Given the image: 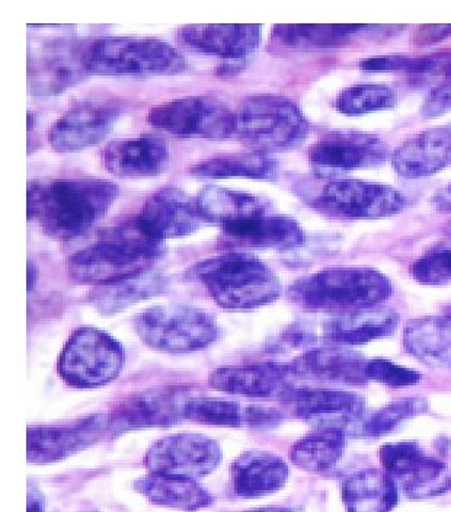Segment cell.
Listing matches in <instances>:
<instances>
[{
    "label": "cell",
    "mask_w": 451,
    "mask_h": 512,
    "mask_svg": "<svg viewBox=\"0 0 451 512\" xmlns=\"http://www.w3.org/2000/svg\"><path fill=\"white\" fill-rule=\"evenodd\" d=\"M117 195V185L107 179H35L28 185V219L51 238H79L108 213Z\"/></svg>",
    "instance_id": "1"
},
{
    "label": "cell",
    "mask_w": 451,
    "mask_h": 512,
    "mask_svg": "<svg viewBox=\"0 0 451 512\" xmlns=\"http://www.w3.org/2000/svg\"><path fill=\"white\" fill-rule=\"evenodd\" d=\"M163 255V242L146 235L133 219L70 256L67 270L76 283L105 286L152 271Z\"/></svg>",
    "instance_id": "2"
},
{
    "label": "cell",
    "mask_w": 451,
    "mask_h": 512,
    "mask_svg": "<svg viewBox=\"0 0 451 512\" xmlns=\"http://www.w3.org/2000/svg\"><path fill=\"white\" fill-rule=\"evenodd\" d=\"M392 284L371 268H331L299 278L289 288L291 302L306 312L345 313L373 309L392 296Z\"/></svg>",
    "instance_id": "3"
},
{
    "label": "cell",
    "mask_w": 451,
    "mask_h": 512,
    "mask_svg": "<svg viewBox=\"0 0 451 512\" xmlns=\"http://www.w3.org/2000/svg\"><path fill=\"white\" fill-rule=\"evenodd\" d=\"M211 299L227 310H251L275 302L281 294L277 275L248 254H225L198 262L190 270Z\"/></svg>",
    "instance_id": "4"
},
{
    "label": "cell",
    "mask_w": 451,
    "mask_h": 512,
    "mask_svg": "<svg viewBox=\"0 0 451 512\" xmlns=\"http://www.w3.org/2000/svg\"><path fill=\"white\" fill-rule=\"evenodd\" d=\"M309 131L303 112L284 96H249L235 111V136L261 152L297 149Z\"/></svg>",
    "instance_id": "5"
},
{
    "label": "cell",
    "mask_w": 451,
    "mask_h": 512,
    "mask_svg": "<svg viewBox=\"0 0 451 512\" xmlns=\"http://www.w3.org/2000/svg\"><path fill=\"white\" fill-rule=\"evenodd\" d=\"M86 67L97 75H174L184 70L185 57L159 38L118 35L91 41Z\"/></svg>",
    "instance_id": "6"
},
{
    "label": "cell",
    "mask_w": 451,
    "mask_h": 512,
    "mask_svg": "<svg viewBox=\"0 0 451 512\" xmlns=\"http://www.w3.org/2000/svg\"><path fill=\"white\" fill-rule=\"evenodd\" d=\"M133 326L147 347L171 354L206 350L219 338L211 313L184 304L150 307L134 318Z\"/></svg>",
    "instance_id": "7"
},
{
    "label": "cell",
    "mask_w": 451,
    "mask_h": 512,
    "mask_svg": "<svg viewBox=\"0 0 451 512\" xmlns=\"http://www.w3.org/2000/svg\"><path fill=\"white\" fill-rule=\"evenodd\" d=\"M126 361L123 347L107 332L81 328L60 354L57 371L69 386L92 389L114 382Z\"/></svg>",
    "instance_id": "8"
},
{
    "label": "cell",
    "mask_w": 451,
    "mask_h": 512,
    "mask_svg": "<svg viewBox=\"0 0 451 512\" xmlns=\"http://www.w3.org/2000/svg\"><path fill=\"white\" fill-rule=\"evenodd\" d=\"M147 120L172 136L222 140L235 136V111L213 96H184L152 108Z\"/></svg>",
    "instance_id": "9"
},
{
    "label": "cell",
    "mask_w": 451,
    "mask_h": 512,
    "mask_svg": "<svg viewBox=\"0 0 451 512\" xmlns=\"http://www.w3.org/2000/svg\"><path fill=\"white\" fill-rule=\"evenodd\" d=\"M313 206L339 219H382L401 213L406 198L387 185L335 179L323 185Z\"/></svg>",
    "instance_id": "10"
},
{
    "label": "cell",
    "mask_w": 451,
    "mask_h": 512,
    "mask_svg": "<svg viewBox=\"0 0 451 512\" xmlns=\"http://www.w3.org/2000/svg\"><path fill=\"white\" fill-rule=\"evenodd\" d=\"M222 460L219 444L195 432L169 435L147 450L145 466L150 473L200 479L210 475Z\"/></svg>",
    "instance_id": "11"
},
{
    "label": "cell",
    "mask_w": 451,
    "mask_h": 512,
    "mask_svg": "<svg viewBox=\"0 0 451 512\" xmlns=\"http://www.w3.org/2000/svg\"><path fill=\"white\" fill-rule=\"evenodd\" d=\"M380 462L396 486L411 498L438 494L449 488L446 463L425 453L417 443L386 444L380 448Z\"/></svg>",
    "instance_id": "12"
},
{
    "label": "cell",
    "mask_w": 451,
    "mask_h": 512,
    "mask_svg": "<svg viewBox=\"0 0 451 512\" xmlns=\"http://www.w3.org/2000/svg\"><path fill=\"white\" fill-rule=\"evenodd\" d=\"M89 43L53 40L30 54V86L35 95H57L88 75Z\"/></svg>",
    "instance_id": "13"
},
{
    "label": "cell",
    "mask_w": 451,
    "mask_h": 512,
    "mask_svg": "<svg viewBox=\"0 0 451 512\" xmlns=\"http://www.w3.org/2000/svg\"><path fill=\"white\" fill-rule=\"evenodd\" d=\"M187 393L177 387H161L136 393L108 415L110 431L121 432L143 430V428L172 427L184 418Z\"/></svg>",
    "instance_id": "14"
},
{
    "label": "cell",
    "mask_w": 451,
    "mask_h": 512,
    "mask_svg": "<svg viewBox=\"0 0 451 512\" xmlns=\"http://www.w3.org/2000/svg\"><path fill=\"white\" fill-rule=\"evenodd\" d=\"M136 220L146 235L159 242L191 235L206 222L197 198L177 187L161 188L150 195Z\"/></svg>",
    "instance_id": "15"
},
{
    "label": "cell",
    "mask_w": 451,
    "mask_h": 512,
    "mask_svg": "<svg viewBox=\"0 0 451 512\" xmlns=\"http://www.w3.org/2000/svg\"><path fill=\"white\" fill-rule=\"evenodd\" d=\"M107 431H110V418L104 414L57 427L28 428V462H60L98 443Z\"/></svg>",
    "instance_id": "16"
},
{
    "label": "cell",
    "mask_w": 451,
    "mask_h": 512,
    "mask_svg": "<svg viewBox=\"0 0 451 512\" xmlns=\"http://www.w3.org/2000/svg\"><path fill=\"white\" fill-rule=\"evenodd\" d=\"M291 414L318 428H338L360 421L366 411V400L353 392L335 389H291L283 399Z\"/></svg>",
    "instance_id": "17"
},
{
    "label": "cell",
    "mask_w": 451,
    "mask_h": 512,
    "mask_svg": "<svg viewBox=\"0 0 451 512\" xmlns=\"http://www.w3.org/2000/svg\"><path fill=\"white\" fill-rule=\"evenodd\" d=\"M118 117L120 108L111 102L88 101L75 105L51 126V146L59 152L94 146L113 130Z\"/></svg>",
    "instance_id": "18"
},
{
    "label": "cell",
    "mask_w": 451,
    "mask_h": 512,
    "mask_svg": "<svg viewBox=\"0 0 451 512\" xmlns=\"http://www.w3.org/2000/svg\"><path fill=\"white\" fill-rule=\"evenodd\" d=\"M389 156V146L380 137L367 133L329 134L309 149L313 165L335 171L374 168Z\"/></svg>",
    "instance_id": "19"
},
{
    "label": "cell",
    "mask_w": 451,
    "mask_h": 512,
    "mask_svg": "<svg viewBox=\"0 0 451 512\" xmlns=\"http://www.w3.org/2000/svg\"><path fill=\"white\" fill-rule=\"evenodd\" d=\"M290 364L261 363L219 368L211 374V387L246 398H286L293 386Z\"/></svg>",
    "instance_id": "20"
},
{
    "label": "cell",
    "mask_w": 451,
    "mask_h": 512,
    "mask_svg": "<svg viewBox=\"0 0 451 512\" xmlns=\"http://www.w3.org/2000/svg\"><path fill=\"white\" fill-rule=\"evenodd\" d=\"M222 239L232 248L290 251L305 243V232L296 220L268 211L222 224Z\"/></svg>",
    "instance_id": "21"
},
{
    "label": "cell",
    "mask_w": 451,
    "mask_h": 512,
    "mask_svg": "<svg viewBox=\"0 0 451 512\" xmlns=\"http://www.w3.org/2000/svg\"><path fill=\"white\" fill-rule=\"evenodd\" d=\"M107 171L121 178H145L165 171L169 147L161 137L146 134L136 139L115 140L102 150Z\"/></svg>",
    "instance_id": "22"
},
{
    "label": "cell",
    "mask_w": 451,
    "mask_h": 512,
    "mask_svg": "<svg viewBox=\"0 0 451 512\" xmlns=\"http://www.w3.org/2000/svg\"><path fill=\"white\" fill-rule=\"evenodd\" d=\"M393 169L409 179L424 178L451 166V123L406 140L390 156Z\"/></svg>",
    "instance_id": "23"
},
{
    "label": "cell",
    "mask_w": 451,
    "mask_h": 512,
    "mask_svg": "<svg viewBox=\"0 0 451 512\" xmlns=\"http://www.w3.org/2000/svg\"><path fill=\"white\" fill-rule=\"evenodd\" d=\"M259 25H185L178 30L182 43L223 59H245L261 41Z\"/></svg>",
    "instance_id": "24"
},
{
    "label": "cell",
    "mask_w": 451,
    "mask_h": 512,
    "mask_svg": "<svg viewBox=\"0 0 451 512\" xmlns=\"http://www.w3.org/2000/svg\"><path fill=\"white\" fill-rule=\"evenodd\" d=\"M367 361L358 352L344 348H318L303 352L290 364L294 377L318 382L364 386Z\"/></svg>",
    "instance_id": "25"
},
{
    "label": "cell",
    "mask_w": 451,
    "mask_h": 512,
    "mask_svg": "<svg viewBox=\"0 0 451 512\" xmlns=\"http://www.w3.org/2000/svg\"><path fill=\"white\" fill-rule=\"evenodd\" d=\"M287 479L289 466L268 451H246L230 469L233 491L245 499L275 494L286 485Z\"/></svg>",
    "instance_id": "26"
},
{
    "label": "cell",
    "mask_w": 451,
    "mask_h": 512,
    "mask_svg": "<svg viewBox=\"0 0 451 512\" xmlns=\"http://www.w3.org/2000/svg\"><path fill=\"white\" fill-rule=\"evenodd\" d=\"M398 313L389 309H364L337 315L322 326V338L339 345H361L386 338L399 325Z\"/></svg>",
    "instance_id": "27"
},
{
    "label": "cell",
    "mask_w": 451,
    "mask_h": 512,
    "mask_svg": "<svg viewBox=\"0 0 451 512\" xmlns=\"http://www.w3.org/2000/svg\"><path fill=\"white\" fill-rule=\"evenodd\" d=\"M134 489L152 504L195 512L214 504V496L195 479L149 473L134 482Z\"/></svg>",
    "instance_id": "28"
},
{
    "label": "cell",
    "mask_w": 451,
    "mask_h": 512,
    "mask_svg": "<svg viewBox=\"0 0 451 512\" xmlns=\"http://www.w3.org/2000/svg\"><path fill=\"white\" fill-rule=\"evenodd\" d=\"M342 502L347 512H390L398 505L399 488L385 470H361L345 479Z\"/></svg>",
    "instance_id": "29"
},
{
    "label": "cell",
    "mask_w": 451,
    "mask_h": 512,
    "mask_svg": "<svg viewBox=\"0 0 451 512\" xmlns=\"http://www.w3.org/2000/svg\"><path fill=\"white\" fill-rule=\"evenodd\" d=\"M403 345L427 366L451 368V318L434 316L411 320L403 331Z\"/></svg>",
    "instance_id": "30"
},
{
    "label": "cell",
    "mask_w": 451,
    "mask_h": 512,
    "mask_svg": "<svg viewBox=\"0 0 451 512\" xmlns=\"http://www.w3.org/2000/svg\"><path fill=\"white\" fill-rule=\"evenodd\" d=\"M190 172L200 178H251L273 181L280 176V162L265 152L229 153L195 163Z\"/></svg>",
    "instance_id": "31"
},
{
    "label": "cell",
    "mask_w": 451,
    "mask_h": 512,
    "mask_svg": "<svg viewBox=\"0 0 451 512\" xmlns=\"http://www.w3.org/2000/svg\"><path fill=\"white\" fill-rule=\"evenodd\" d=\"M165 288L166 278L163 275L147 271L127 280L95 287L89 294V302L104 315H114L131 304L158 296Z\"/></svg>",
    "instance_id": "32"
},
{
    "label": "cell",
    "mask_w": 451,
    "mask_h": 512,
    "mask_svg": "<svg viewBox=\"0 0 451 512\" xmlns=\"http://www.w3.org/2000/svg\"><path fill=\"white\" fill-rule=\"evenodd\" d=\"M197 201L204 220L220 224L270 211V203L264 198L246 192L226 190L216 185L204 188L198 194Z\"/></svg>",
    "instance_id": "33"
},
{
    "label": "cell",
    "mask_w": 451,
    "mask_h": 512,
    "mask_svg": "<svg viewBox=\"0 0 451 512\" xmlns=\"http://www.w3.org/2000/svg\"><path fill=\"white\" fill-rule=\"evenodd\" d=\"M347 441L338 428H319L297 441L290 451L291 462L306 472L321 473L332 469L341 460Z\"/></svg>",
    "instance_id": "34"
},
{
    "label": "cell",
    "mask_w": 451,
    "mask_h": 512,
    "mask_svg": "<svg viewBox=\"0 0 451 512\" xmlns=\"http://www.w3.org/2000/svg\"><path fill=\"white\" fill-rule=\"evenodd\" d=\"M367 25H275V40L290 47H329L347 43Z\"/></svg>",
    "instance_id": "35"
},
{
    "label": "cell",
    "mask_w": 451,
    "mask_h": 512,
    "mask_svg": "<svg viewBox=\"0 0 451 512\" xmlns=\"http://www.w3.org/2000/svg\"><path fill=\"white\" fill-rule=\"evenodd\" d=\"M184 418L213 427H248L249 406L232 400L190 398L185 403Z\"/></svg>",
    "instance_id": "36"
},
{
    "label": "cell",
    "mask_w": 451,
    "mask_h": 512,
    "mask_svg": "<svg viewBox=\"0 0 451 512\" xmlns=\"http://www.w3.org/2000/svg\"><path fill=\"white\" fill-rule=\"evenodd\" d=\"M396 104V94L386 85H355L339 92L335 107L342 114L361 115L389 110Z\"/></svg>",
    "instance_id": "37"
},
{
    "label": "cell",
    "mask_w": 451,
    "mask_h": 512,
    "mask_svg": "<svg viewBox=\"0 0 451 512\" xmlns=\"http://www.w3.org/2000/svg\"><path fill=\"white\" fill-rule=\"evenodd\" d=\"M430 405L424 398H406L395 400L385 408L370 416L364 424V434L369 437H383L398 428L406 419L427 414Z\"/></svg>",
    "instance_id": "38"
},
{
    "label": "cell",
    "mask_w": 451,
    "mask_h": 512,
    "mask_svg": "<svg viewBox=\"0 0 451 512\" xmlns=\"http://www.w3.org/2000/svg\"><path fill=\"white\" fill-rule=\"evenodd\" d=\"M411 85L419 88L427 86L449 85L451 83V51L444 53L428 54V56H411L405 72Z\"/></svg>",
    "instance_id": "39"
},
{
    "label": "cell",
    "mask_w": 451,
    "mask_h": 512,
    "mask_svg": "<svg viewBox=\"0 0 451 512\" xmlns=\"http://www.w3.org/2000/svg\"><path fill=\"white\" fill-rule=\"evenodd\" d=\"M412 275L422 286L451 283V246H437L412 265Z\"/></svg>",
    "instance_id": "40"
},
{
    "label": "cell",
    "mask_w": 451,
    "mask_h": 512,
    "mask_svg": "<svg viewBox=\"0 0 451 512\" xmlns=\"http://www.w3.org/2000/svg\"><path fill=\"white\" fill-rule=\"evenodd\" d=\"M366 376L369 380L389 387L414 386L422 379L421 373L418 371L399 366L392 361L382 360V358L367 361Z\"/></svg>",
    "instance_id": "41"
},
{
    "label": "cell",
    "mask_w": 451,
    "mask_h": 512,
    "mask_svg": "<svg viewBox=\"0 0 451 512\" xmlns=\"http://www.w3.org/2000/svg\"><path fill=\"white\" fill-rule=\"evenodd\" d=\"M409 57L411 56H405V54L370 57L360 63V69L367 73H403L405 75Z\"/></svg>",
    "instance_id": "42"
},
{
    "label": "cell",
    "mask_w": 451,
    "mask_h": 512,
    "mask_svg": "<svg viewBox=\"0 0 451 512\" xmlns=\"http://www.w3.org/2000/svg\"><path fill=\"white\" fill-rule=\"evenodd\" d=\"M449 111H451V83L433 89L422 105L421 115L425 120H430Z\"/></svg>",
    "instance_id": "43"
},
{
    "label": "cell",
    "mask_w": 451,
    "mask_h": 512,
    "mask_svg": "<svg viewBox=\"0 0 451 512\" xmlns=\"http://www.w3.org/2000/svg\"><path fill=\"white\" fill-rule=\"evenodd\" d=\"M318 335L307 325H293L281 336V344L289 348L310 347L316 344Z\"/></svg>",
    "instance_id": "44"
},
{
    "label": "cell",
    "mask_w": 451,
    "mask_h": 512,
    "mask_svg": "<svg viewBox=\"0 0 451 512\" xmlns=\"http://www.w3.org/2000/svg\"><path fill=\"white\" fill-rule=\"evenodd\" d=\"M450 35L451 25H425V27L418 28L414 38L418 46H430V44L444 40Z\"/></svg>",
    "instance_id": "45"
},
{
    "label": "cell",
    "mask_w": 451,
    "mask_h": 512,
    "mask_svg": "<svg viewBox=\"0 0 451 512\" xmlns=\"http://www.w3.org/2000/svg\"><path fill=\"white\" fill-rule=\"evenodd\" d=\"M433 204L444 213H451V184L441 188L433 197Z\"/></svg>",
    "instance_id": "46"
},
{
    "label": "cell",
    "mask_w": 451,
    "mask_h": 512,
    "mask_svg": "<svg viewBox=\"0 0 451 512\" xmlns=\"http://www.w3.org/2000/svg\"><path fill=\"white\" fill-rule=\"evenodd\" d=\"M43 510V495L30 483V488H28V512H43Z\"/></svg>",
    "instance_id": "47"
},
{
    "label": "cell",
    "mask_w": 451,
    "mask_h": 512,
    "mask_svg": "<svg viewBox=\"0 0 451 512\" xmlns=\"http://www.w3.org/2000/svg\"><path fill=\"white\" fill-rule=\"evenodd\" d=\"M37 281V268L34 267L33 262L28 265V288H33V284Z\"/></svg>",
    "instance_id": "48"
},
{
    "label": "cell",
    "mask_w": 451,
    "mask_h": 512,
    "mask_svg": "<svg viewBox=\"0 0 451 512\" xmlns=\"http://www.w3.org/2000/svg\"><path fill=\"white\" fill-rule=\"evenodd\" d=\"M246 512H296V511H293V510H290V508H284V507H267V508H259V510L246 511Z\"/></svg>",
    "instance_id": "49"
},
{
    "label": "cell",
    "mask_w": 451,
    "mask_h": 512,
    "mask_svg": "<svg viewBox=\"0 0 451 512\" xmlns=\"http://www.w3.org/2000/svg\"><path fill=\"white\" fill-rule=\"evenodd\" d=\"M444 313H446V316H449V318H451V306L446 307V310H444Z\"/></svg>",
    "instance_id": "50"
},
{
    "label": "cell",
    "mask_w": 451,
    "mask_h": 512,
    "mask_svg": "<svg viewBox=\"0 0 451 512\" xmlns=\"http://www.w3.org/2000/svg\"><path fill=\"white\" fill-rule=\"evenodd\" d=\"M447 235L451 236V223H449V226L446 227Z\"/></svg>",
    "instance_id": "51"
}]
</instances>
